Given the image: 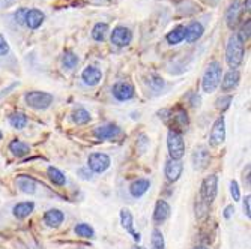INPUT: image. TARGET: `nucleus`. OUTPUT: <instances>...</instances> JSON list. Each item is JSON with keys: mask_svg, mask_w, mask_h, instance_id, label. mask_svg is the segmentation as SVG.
<instances>
[{"mask_svg": "<svg viewBox=\"0 0 251 249\" xmlns=\"http://www.w3.org/2000/svg\"><path fill=\"white\" fill-rule=\"evenodd\" d=\"M244 42L239 39V36L234 33L229 38L227 47H226V62L232 69H236L244 60Z\"/></svg>", "mask_w": 251, "mask_h": 249, "instance_id": "nucleus-1", "label": "nucleus"}, {"mask_svg": "<svg viewBox=\"0 0 251 249\" xmlns=\"http://www.w3.org/2000/svg\"><path fill=\"white\" fill-rule=\"evenodd\" d=\"M221 75H223V69L221 65L218 62H211L205 75H203V81H201V87L206 93H212L221 83Z\"/></svg>", "mask_w": 251, "mask_h": 249, "instance_id": "nucleus-2", "label": "nucleus"}, {"mask_svg": "<svg viewBox=\"0 0 251 249\" xmlns=\"http://www.w3.org/2000/svg\"><path fill=\"white\" fill-rule=\"evenodd\" d=\"M26 104L29 107L35 108V110H45L53 104V95L47 92H39V90H32L27 92L24 95Z\"/></svg>", "mask_w": 251, "mask_h": 249, "instance_id": "nucleus-3", "label": "nucleus"}, {"mask_svg": "<svg viewBox=\"0 0 251 249\" xmlns=\"http://www.w3.org/2000/svg\"><path fill=\"white\" fill-rule=\"evenodd\" d=\"M167 147H168V153H170V159L181 161V158L185 153V141H184L182 135L176 131H168Z\"/></svg>", "mask_w": 251, "mask_h": 249, "instance_id": "nucleus-4", "label": "nucleus"}, {"mask_svg": "<svg viewBox=\"0 0 251 249\" xmlns=\"http://www.w3.org/2000/svg\"><path fill=\"white\" fill-rule=\"evenodd\" d=\"M218 192V177L211 174L208 176L201 183V189H200V200L205 201L208 206L212 204V201L215 200Z\"/></svg>", "mask_w": 251, "mask_h": 249, "instance_id": "nucleus-5", "label": "nucleus"}, {"mask_svg": "<svg viewBox=\"0 0 251 249\" xmlns=\"http://www.w3.org/2000/svg\"><path fill=\"white\" fill-rule=\"evenodd\" d=\"M87 167L93 173L101 174L110 167V156L105 153H92L87 159Z\"/></svg>", "mask_w": 251, "mask_h": 249, "instance_id": "nucleus-6", "label": "nucleus"}, {"mask_svg": "<svg viewBox=\"0 0 251 249\" xmlns=\"http://www.w3.org/2000/svg\"><path fill=\"white\" fill-rule=\"evenodd\" d=\"M226 140V123H224V117H218L212 126L211 131V144L212 146H221Z\"/></svg>", "mask_w": 251, "mask_h": 249, "instance_id": "nucleus-7", "label": "nucleus"}, {"mask_svg": "<svg viewBox=\"0 0 251 249\" xmlns=\"http://www.w3.org/2000/svg\"><path fill=\"white\" fill-rule=\"evenodd\" d=\"M133 39V33L128 27L125 26H117L113 29L112 32V42L116 45V47H127Z\"/></svg>", "mask_w": 251, "mask_h": 249, "instance_id": "nucleus-8", "label": "nucleus"}, {"mask_svg": "<svg viewBox=\"0 0 251 249\" xmlns=\"http://www.w3.org/2000/svg\"><path fill=\"white\" fill-rule=\"evenodd\" d=\"M113 92V96L117 99V101H128L131 98H134V86L127 83V81H119L113 86L112 89Z\"/></svg>", "mask_w": 251, "mask_h": 249, "instance_id": "nucleus-9", "label": "nucleus"}, {"mask_svg": "<svg viewBox=\"0 0 251 249\" xmlns=\"http://www.w3.org/2000/svg\"><path fill=\"white\" fill-rule=\"evenodd\" d=\"M209 152L205 146H199L194 149L193 152V156H191V161H193V167L194 170H205L209 164Z\"/></svg>", "mask_w": 251, "mask_h": 249, "instance_id": "nucleus-10", "label": "nucleus"}, {"mask_svg": "<svg viewBox=\"0 0 251 249\" xmlns=\"http://www.w3.org/2000/svg\"><path fill=\"white\" fill-rule=\"evenodd\" d=\"M242 5L239 0H234V2L229 6L227 12H226V23L230 29H234L238 26L239 20H241V14H242Z\"/></svg>", "mask_w": 251, "mask_h": 249, "instance_id": "nucleus-11", "label": "nucleus"}, {"mask_svg": "<svg viewBox=\"0 0 251 249\" xmlns=\"http://www.w3.org/2000/svg\"><path fill=\"white\" fill-rule=\"evenodd\" d=\"M119 134H120V128L113 123L102 124V126H98L95 131H93V135H95L98 140H101V141H104V140H112V138L117 137Z\"/></svg>", "mask_w": 251, "mask_h": 249, "instance_id": "nucleus-12", "label": "nucleus"}, {"mask_svg": "<svg viewBox=\"0 0 251 249\" xmlns=\"http://www.w3.org/2000/svg\"><path fill=\"white\" fill-rule=\"evenodd\" d=\"M82 80L86 86H98L102 80V72L95 68V66H87L83 72H82Z\"/></svg>", "mask_w": 251, "mask_h": 249, "instance_id": "nucleus-13", "label": "nucleus"}, {"mask_svg": "<svg viewBox=\"0 0 251 249\" xmlns=\"http://www.w3.org/2000/svg\"><path fill=\"white\" fill-rule=\"evenodd\" d=\"M182 170H184V165L181 161H176V159H168L166 162V168H164V173H166V177L168 182H176L181 174H182Z\"/></svg>", "mask_w": 251, "mask_h": 249, "instance_id": "nucleus-14", "label": "nucleus"}, {"mask_svg": "<svg viewBox=\"0 0 251 249\" xmlns=\"http://www.w3.org/2000/svg\"><path fill=\"white\" fill-rule=\"evenodd\" d=\"M120 222H122V227L133 236V239L135 242H140V239H142V237H140L138 233H135L134 228H133V225H134V218H133V215H131V212L128 209H122L120 210Z\"/></svg>", "mask_w": 251, "mask_h": 249, "instance_id": "nucleus-15", "label": "nucleus"}, {"mask_svg": "<svg viewBox=\"0 0 251 249\" xmlns=\"http://www.w3.org/2000/svg\"><path fill=\"white\" fill-rule=\"evenodd\" d=\"M45 20V15L44 12H41L39 9H30L26 12V17H24V24L29 29H38Z\"/></svg>", "mask_w": 251, "mask_h": 249, "instance_id": "nucleus-16", "label": "nucleus"}, {"mask_svg": "<svg viewBox=\"0 0 251 249\" xmlns=\"http://www.w3.org/2000/svg\"><path fill=\"white\" fill-rule=\"evenodd\" d=\"M170 216V206L166 200H158V203L155 206L153 210V222L155 224H161L164 222L167 218Z\"/></svg>", "mask_w": 251, "mask_h": 249, "instance_id": "nucleus-17", "label": "nucleus"}, {"mask_svg": "<svg viewBox=\"0 0 251 249\" xmlns=\"http://www.w3.org/2000/svg\"><path fill=\"white\" fill-rule=\"evenodd\" d=\"M64 219H65V215L59 209H50V210H47L44 215V222L49 227H53V228H57L62 222H64Z\"/></svg>", "mask_w": 251, "mask_h": 249, "instance_id": "nucleus-18", "label": "nucleus"}, {"mask_svg": "<svg viewBox=\"0 0 251 249\" xmlns=\"http://www.w3.org/2000/svg\"><path fill=\"white\" fill-rule=\"evenodd\" d=\"M239 80H241V74L238 69H230L223 78V83H221V89L224 92H229V90H233L239 84Z\"/></svg>", "mask_w": 251, "mask_h": 249, "instance_id": "nucleus-19", "label": "nucleus"}, {"mask_svg": "<svg viewBox=\"0 0 251 249\" xmlns=\"http://www.w3.org/2000/svg\"><path fill=\"white\" fill-rule=\"evenodd\" d=\"M149 186H151V182L148 179H137L130 185V194L134 198H140L148 192Z\"/></svg>", "mask_w": 251, "mask_h": 249, "instance_id": "nucleus-20", "label": "nucleus"}, {"mask_svg": "<svg viewBox=\"0 0 251 249\" xmlns=\"http://www.w3.org/2000/svg\"><path fill=\"white\" fill-rule=\"evenodd\" d=\"M203 32H205V29H203V26L200 23H197V21L191 23L188 27H185V39H186V42L199 41L203 36Z\"/></svg>", "mask_w": 251, "mask_h": 249, "instance_id": "nucleus-21", "label": "nucleus"}, {"mask_svg": "<svg viewBox=\"0 0 251 249\" xmlns=\"http://www.w3.org/2000/svg\"><path fill=\"white\" fill-rule=\"evenodd\" d=\"M33 209H35L33 201H23V203H18V204L14 206L12 213L17 219H24V218H27L30 213L33 212Z\"/></svg>", "mask_w": 251, "mask_h": 249, "instance_id": "nucleus-22", "label": "nucleus"}, {"mask_svg": "<svg viewBox=\"0 0 251 249\" xmlns=\"http://www.w3.org/2000/svg\"><path fill=\"white\" fill-rule=\"evenodd\" d=\"M17 186L20 188L21 192L24 194H35L36 192V182L32 177H27V176H21L17 179Z\"/></svg>", "mask_w": 251, "mask_h": 249, "instance_id": "nucleus-23", "label": "nucleus"}, {"mask_svg": "<svg viewBox=\"0 0 251 249\" xmlns=\"http://www.w3.org/2000/svg\"><path fill=\"white\" fill-rule=\"evenodd\" d=\"M9 150L12 152L14 156L17 158H23L26 156V155H29V146L23 141H20V140H14V141L9 144Z\"/></svg>", "mask_w": 251, "mask_h": 249, "instance_id": "nucleus-24", "label": "nucleus"}, {"mask_svg": "<svg viewBox=\"0 0 251 249\" xmlns=\"http://www.w3.org/2000/svg\"><path fill=\"white\" fill-rule=\"evenodd\" d=\"M166 39H167V42L171 44V45H176V44L182 42V41L185 39V27H184V26H178L176 29H173L171 32L167 33Z\"/></svg>", "mask_w": 251, "mask_h": 249, "instance_id": "nucleus-25", "label": "nucleus"}, {"mask_svg": "<svg viewBox=\"0 0 251 249\" xmlns=\"http://www.w3.org/2000/svg\"><path fill=\"white\" fill-rule=\"evenodd\" d=\"M47 174H49L50 180H51L54 185H57V186H62V185L67 183L65 174L62 173V171H60L59 168H56V167H51V165H50L49 168H47Z\"/></svg>", "mask_w": 251, "mask_h": 249, "instance_id": "nucleus-26", "label": "nucleus"}, {"mask_svg": "<svg viewBox=\"0 0 251 249\" xmlns=\"http://www.w3.org/2000/svg\"><path fill=\"white\" fill-rule=\"evenodd\" d=\"M9 123H11V126L15 128V129H23L26 124H27V116L24 113H14L9 116Z\"/></svg>", "mask_w": 251, "mask_h": 249, "instance_id": "nucleus-27", "label": "nucleus"}, {"mask_svg": "<svg viewBox=\"0 0 251 249\" xmlns=\"http://www.w3.org/2000/svg\"><path fill=\"white\" fill-rule=\"evenodd\" d=\"M72 120L77 124H86L87 122H90V113L87 110H84V108L78 107L72 113Z\"/></svg>", "mask_w": 251, "mask_h": 249, "instance_id": "nucleus-28", "label": "nucleus"}, {"mask_svg": "<svg viewBox=\"0 0 251 249\" xmlns=\"http://www.w3.org/2000/svg\"><path fill=\"white\" fill-rule=\"evenodd\" d=\"M107 32H108V26L105 23H97L92 29V38L95 41H98V42H101V41L105 39Z\"/></svg>", "mask_w": 251, "mask_h": 249, "instance_id": "nucleus-29", "label": "nucleus"}, {"mask_svg": "<svg viewBox=\"0 0 251 249\" xmlns=\"http://www.w3.org/2000/svg\"><path fill=\"white\" fill-rule=\"evenodd\" d=\"M77 65H78V57L72 51H65L64 53V57H62V66H64V69L71 71Z\"/></svg>", "mask_w": 251, "mask_h": 249, "instance_id": "nucleus-30", "label": "nucleus"}, {"mask_svg": "<svg viewBox=\"0 0 251 249\" xmlns=\"http://www.w3.org/2000/svg\"><path fill=\"white\" fill-rule=\"evenodd\" d=\"M166 243H164V236L163 233L155 228L152 231V237H151V249H164Z\"/></svg>", "mask_w": 251, "mask_h": 249, "instance_id": "nucleus-31", "label": "nucleus"}, {"mask_svg": "<svg viewBox=\"0 0 251 249\" xmlns=\"http://www.w3.org/2000/svg\"><path fill=\"white\" fill-rule=\"evenodd\" d=\"M75 234L80 237H86V239H93L95 237V231H93V228L87 224H78L75 227Z\"/></svg>", "mask_w": 251, "mask_h": 249, "instance_id": "nucleus-32", "label": "nucleus"}, {"mask_svg": "<svg viewBox=\"0 0 251 249\" xmlns=\"http://www.w3.org/2000/svg\"><path fill=\"white\" fill-rule=\"evenodd\" d=\"M250 27H251V21H250V20H247V21L242 24V27H241V32H239V33H236L242 42H245V41H248V39H250Z\"/></svg>", "mask_w": 251, "mask_h": 249, "instance_id": "nucleus-33", "label": "nucleus"}, {"mask_svg": "<svg viewBox=\"0 0 251 249\" xmlns=\"http://www.w3.org/2000/svg\"><path fill=\"white\" fill-rule=\"evenodd\" d=\"M208 210H209V206L205 203V201H199V203L196 204V216L197 218H203V216H206V213H208Z\"/></svg>", "mask_w": 251, "mask_h": 249, "instance_id": "nucleus-34", "label": "nucleus"}, {"mask_svg": "<svg viewBox=\"0 0 251 249\" xmlns=\"http://www.w3.org/2000/svg\"><path fill=\"white\" fill-rule=\"evenodd\" d=\"M230 194L233 197L234 201H239L241 200V189H239V185L236 180H232L230 182Z\"/></svg>", "mask_w": 251, "mask_h": 249, "instance_id": "nucleus-35", "label": "nucleus"}, {"mask_svg": "<svg viewBox=\"0 0 251 249\" xmlns=\"http://www.w3.org/2000/svg\"><path fill=\"white\" fill-rule=\"evenodd\" d=\"M230 102H232V96H223V98L217 99V105L215 107L218 108V110L224 111V110H227V108H229Z\"/></svg>", "mask_w": 251, "mask_h": 249, "instance_id": "nucleus-36", "label": "nucleus"}, {"mask_svg": "<svg viewBox=\"0 0 251 249\" xmlns=\"http://www.w3.org/2000/svg\"><path fill=\"white\" fill-rule=\"evenodd\" d=\"M9 53V44L3 35H0V57H3Z\"/></svg>", "mask_w": 251, "mask_h": 249, "instance_id": "nucleus-37", "label": "nucleus"}, {"mask_svg": "<svg viewBox=\"0 0 251 249\" xmlns=\"http://www.w3.org/2000/svg\"><path fill=\"white\" fill-rule=\"evenodd\" d=\"M26 9H18L17 12H15V15H14V17H15V21H17L18 24H24V17H26Z\"/></svg>", "mask_w": 251, "mask_h": 249, "instance_id": "nucleus-38", "label": "nucleus"}, {"mask_svg": "<svg viewBox=\"0 0 251 249\" xmlns=\"http://www.w3.org/2000/svg\"><path fill=\"white\" fill-rule=\"evenodd\" d=\"M251 197L250 195H247L245 198H244V212H245V215H247V218H251Z\"/></svg>", "mask_w": 251, "mask_h": 249, "instance_id": "nucleus-39", "label": "nucleus"}, {"mask_svg": "<svg viewBox=\"0 0 251 249\" xmlns=\"http://www.w3.org/2000/svg\"><path fill=\"white\" fill-rule=\"evenodd\" d=\"M233 212H234V207L233 206H227L226 207V210H224V218H226V219H230V216H232Z\"/></svg>", "mask_w": 251, "mask_h": 249, "instance_id": "nucleus-40", "label": "nucleus"}, {"mask_svg": "<svg viewBox=\"0 0 251 249\" xmlns=\"http://www.w3.org/2000/svg\"><path fill=\"white\" fill-rule=\"evenodd\" d=\"M242 9H245L247 12H250V0H247V2H245V8H242Z\"/></svg>", "mask_w": 251, "mask_h": 249, "instance_id": "nucleus-41", "label": "nucleus"}, {"mask_svg": "<svg viewBox=\"0 0 251 249\" xmlns=\"http://www.w3.org/2000/svg\"><path fill=\"white\" fill-rule=\"evenodd\" d=\"M194 249H209V248H206V246H196Z\"/></svg>", "mask_w": 251, "mask_h": 249, "instance_id": "nucleus-42", "label": "nucleus"}, {"mask_svg": "<svg viewBox=\"0 0 251 249\" xmlns=\"http://www.w3.org/2000/svg\"><path fill=\"white\" fill-rule=\"evenodd\" d=\"M137 249H145V248H142V246H138V248H137Z\"/></svg>", "mask_w": 251, "mask_h": 249, "instance_id": "nucleus-43", "label": "nucleus"}, {"mask_svg": "<svg viewBox=\"0 0 251 249\" xmlns=\"http://www.w3.org/2000/svg\"><path fill=\"white\" fill-rule=\"evenodd\" d=\"M2 137H3V135H2V132H0V140H2Z\"/></svg>", "mask_w": 251, "mask_h": 249, "instance_id": "nucleus-44", "label": "nucleus"}]
</instances>
